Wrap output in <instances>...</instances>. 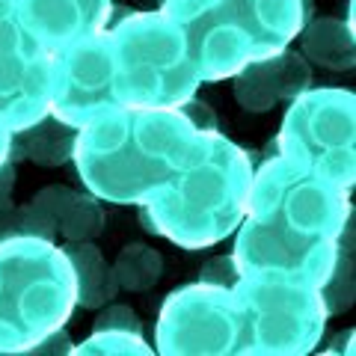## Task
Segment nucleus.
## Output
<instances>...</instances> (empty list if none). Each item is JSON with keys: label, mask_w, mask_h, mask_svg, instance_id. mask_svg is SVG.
Listing matches in <instances>:
<instances>
[{"label": "nucleus", "mask_w": 356, "mask_h": 356, "mask_svg": "<svg viewBox=\"0 0 356 356\" xmlns=\"http://www.w3.org/2000/svg\"><path fill=\"white\" fill-rule=\"evenodd\" d=\"M95 330H131V332H143V324L137 318V312L131 306H122L110 300L107 306L98 309V318H95Z\"/></svg>", "instance_id": "obj_22"}, {"label": "nucleus", "mask_w": 356, "mask_h": 356, "mask_svg": "<svg viewBox=\"0 0 356 356\" xmlns=\"http://www.w3.org/2000/svg\"><path fill=\"white\" fill-rule=\"evenodd\" d=\"M107 36L119 104L178 110L196 95L202 81L181 27L166 13H131Z\"/></svg>", "instance_id": "obj_6"}, {"label": "nucleus", "mask_w": 356, "mask_h": 356, "mask_svg": "<svg viewBox=\"0 0 356 356\" xmlns=\"http://www.w3.org/2000/svg\"><path fill=\"white\" fill-rule=\"evenodd\" d=\"M161 13L181 27L199 81L217 83L285 51L306 24V0H163Z\"/></svg>", "instance_id": "obj_4"}, {"label": "nucleus", "mask_w": 356, "mask_h": 356, "mask_svg": "<svg viewBox=\"0 0 356 356\" xmlns=\"http://www.w3.org/2000/svg\"><path fill=\"white\" fill-rule=\"evenodd\" d=\"M74 196V191H69V187H44V191H39L36 193V199H33V205H36L39 211L48 220H54L57 222L60 220V214H63V208L69 205V199Z\"/></svg>", "instance_id": "obj_24"}, {"label": "nucleus", "mask_w": 356, "mask_h": 356, "mask_svg": "<svg viewBox=\"0 0 356 356\" xmlns=\"http://www.w3.org/2000/svg\"><path fill=\"white\" fill-rule=\"evenodd\" d=\"M21 235V220H18V208H9L0 214V243Z\"/></svg>", "instance_id": "obj_27"}, {"label": "nucleus", "mask_w": 356, "mask_h": 356, "mask_svg": "<svg viewBox=\"0 0 356 356\" xmlns=\"http://www.w3.org/2000/svg\"><path fill=\"white\" fill-rule=\"evenodd\" d=\"M72 339H69V332H65L63 327L60 330H54V332H48L42 341H36L33 348L27 350V353H33V356H65V353H72Z\"/></svg>", "instance_id": "obj_25"}, {"label": "nucleus", "mask_w": 356, "mask_h": 356, "mask_svg": "<svg viewBox=\"0 0 356 356\" xmlns=\"http://www.w3.org/2000/svg\"><path fill=\"white\" fill-rule=\"evenodd\" d=\"M161 273H163L161 252L146 247V243H128V247L119 250L113 261V276L119 288H125V291H137V294L152 291L161 282Z\"/></svg>", "instance_id": "obj_17"}, {"label": "nucleus", "mask_w": 356, "mask_h": 356, "mask_svg": "<svg viewBox=\"0 0 356 356\" xmlns=\"http://www.w3.org/2000/svg\"><path fill=\"white\" fill-rule=\"evenodd\" d=\"M252 161L214 131H196L175 172L154 187L140 208L149 232L181 250H205L235 235L247 211Z\"/></svg>", "instance_id": "obj_3"}, {"label": "nucleus", "mask_w": 356, "mask_h": 356, "mask_svg": "<svg viewBox=\"0 0 356 356\" xmlns=\"http://www.w3.org/2000/svg\"><path fill=\"white\" fill-rule=\"evenodd\" d=\"M72 353H77V356H149V353H154V348L146 344L143 332L95 330L89 339L74 344Z\"/></svg>", "instance_id": "obj_20"}, {"label": "nucleus", "mask_w": 356, "mask_h": 356, "mask_svg": "<svg viewBox=\"0 0 356 356\" xmlns=\"http://www.w3.org/2000/svg\"><path fill=\"white\" fill-rule=\"evenodd\" d=\"M119 107L113 48L107 30L74 39L51 54V116L81 128L98 113Z\"/></svg>", "instance_id": "obj_11"}, {"label": "nucleus", "mask_w": 356, "mask_h": 356, "mask_svg": "<svg viewBox=\"0 0 356 356\" xmlns=\"http://www.w3.org/2000/svg\"><path fill=\"white\" fill-rule=\"evenodd\" d=\"M51 113V51L24 27L15 0H0V122L24 131Z\"/></svg>", "instance_id": "obj_10"}, {"label": "nucleus", "mask_w": 356, "mask_h": 356, "mask_svg": "<svg viewBox=\"0 0 356 356\" xmlns=\"http://www.w3.org/2000/svg\"><path fill=\"white\" fill-rule=\"evenodd\" d=\"M235 81V98L247 113H267L282 102L280 89V54L264 60L247 63L232 77Z\"/></svg>", "instance_id": "obj_16"}, {"label": "nucleus", "mask_w": 356, "mask_h": 356, "mask_svg": "<svg viewBox=\"0 0 356 356\" xmlns=\"http://www.w3.org/2000/svg\"><path fill=\"white\" fill-rule=\"evenodd\" d=\"M74 306V267L57 241L15 235L0 243V353H27L65 327Z\"/></svg>", "instance_id": "obj_5"}, {"label": "nucleus", "mask_w": 356, "mask_h": 356, "mask_svg": "<svg viewBox=\"0 0 356 356\" xmlns=\"http://www.w3.org/2000/svg\"><path fill=\"white\" fill-rule=\"evenodd\" d=\"M238 348V309L232 285H184L163 300L154 350L166 356L191 353H235Z\"/></svg>", "instance_id": "obj_9"}, {"label": "nucleus", "mask_w": 356, "mask_h": 356, "mask_svg": "<svg viewBox=\"0 0 356 356\" xmlns=\"http://www.w3.org/2000/svg\"><path fill=\"white\" fill-rule=\"evenodd\" d=\"M193 134L181 110L119 104L77 128L72 161L95 199L143 205L175 172Z\"/></svg>", "instance_id": "obj_2"}, {"label": "nucleus", "mask_w": 356, "mask_h": 356, "mask_svg": "<svg viewBox=\"0 0 356 356\" xmlns=\"http://www.w3.org/2000/svg\"><path fill=\"white\" fill-rule=\"evenodd\" d=\"M181 113L187 116V122L196 128V131H214L217 128V116H214V110H211L205 102H196V95L193 98H187V102L178 107Z\"/></svg>", "instance_id": "obj_26"}, {"label": "nucleus", "mask_w": 356, "mask_h": 356, "mask_svg": "<svg viewBox=\"0 0 356 356\" xmlns=\"http://www.w3.org/2000/svg\"><path fill=\"white\" fill-rule=\"evenodd\" d=\"M276 152L318 170L344 191L356 178V98L350 89H306L291 98Z\"/></svg>", "instance_id": "obj_8"}, {"label": "nucleus", "mask_w": 356, "mask_h": 356, "mask_svg": "<svg viewBox=\"0 0 356 356\" xmlns=\"http://www.w3.org/2000/svg\"><path fill=\"white\" fill-rule=\"evenodd\" d=\"M102 226H104V211L92 193L89 196L74 193L57 220V232L65 241H92L102 232Z\"/></svg>", "instance_id": "obj_19"}, {"label": "nucleus", "mask_w": 356, "mask_h": 356, "mask_svg": "<svg viewBox=\"0 0 356 356\" xmlns=\"http://www.w3.org/2000/svg\"><path fill=\"white\" fill-rule=\"evenodd\" d=\"M353 291H356V276H353V222H348L339 241V255L336 264L321 285V297H324L327 315H341L353 306Z\"/></svg>", "instance_id": "obj_18"}, {"label": "nucleus", "mask_w": 356, "mask_h": 356, "mask_svg": "<svg viewBox=\"0 0 356 356\" xmlns=\"http://www.w3.org/2000/svg\"><path fill=\"white\" fill-rule=\"evenodd\" d=\"M238 348L243 356H303L321 344L327 306L321 288L280 276H238Z\"/></svg>", "instance_id": "obj_7"}, {"label": "nucleus", "mask_w": 356, "mask_h": 356, "mask_svg": "<svg viewBox=\"0 0 356 356\" xmlns=\"http://www.w3.org/2000/svg\"><path fill=\"white\" fill-rule=\"evenodd\" d=\"M9 149H13V131L0 122V163L9 161Z\"/></svg>", "instance_id": "obj_28"}, {"label": "nucleus", "mask_w": 356, "mask_h": 356, "mask_svg": "<svg viewBox=\"0 0 356 356\" xmlns=\"http://www.w3.org/2000/svg\"><path fill=\"white\" fill-rule=\"evenodd\" d=\"M24 27L44 51H60L74 39L107 30L113 0H15Z\"/></svg>", "instance_id": "obj_12"}, {"label": "nucleus", "mask_w": 356, "mask_h": 356, "mask_svg": "<svg viewBox=\"0 0 356 356\" xmlns=\"http://www.w3.org/2000/svg\"><path fill=\"white\" fill-rule=\"evenodd\" d=\"M312 86V65L300 51H280V89L282 102H291Z\"/></svg>", "instance_id": "obj_21"}, {"label": "nucleus", "mask_w": 356, "mask_h": 356, "mask_svg": "<svg viewBox=\"0 0 356 356\" xmlns=\"http://www.w3.org/2000/svg\"><path fill=\"white\" fill-rule=\"evenodd\" d=\"M74 134L77 128L63 125L60 119H54L51 113L33 122L30 128L15 131L13 134V149H9V158H30L39 166H60L72 158L74 149Z\"/></svg>", "instance_id": "obj_15"}, {"label": "nucleus", "mask_w": 356, "mask_h": 356, "mask_svg": "<svg viewBox=\"0 0 356 356\" xmlns=\"http://www.w3.org/2000/svg\"><path fill=\"white\" fill-rule=\"evenodd\" d=\"M65 255L74 267L77 280V306L102 309L119 294V282L113 276V264H107L102 250L92 241H65Z\"/></svg>", "instance_id": "obj_14"}, {"label": "nucleus", "mask_w": 356, "mask_h": 356, "mask_svg": "<svg viewBox=\"0 0 356 356\" xmlns=\"http://www.w3.org/2000/svg\"><path fill=\"white\" fill-rule=\"evenodd\" d=\"M350 191L285 154L252 172L247 211L235 229L238 276H280L321 288L350 222Z\"/></svg>", "instance_id": "obj_1"}, {"label": "nucleus", "mask_w": 356, "mask_h": 356, "mask_svg": "<svg viewBox=\"0 0 356 356\" xmlns=\"http://www.w3.org/2000/svg\"><path fill=\"white\" fill-rule=\"evenodd\" d=\"M300 54L309 65H321L327 72H350L356 60L353 24L339 18H315L300 30Z\"/></svg>", "instance_id": "obj_13"}, {"label": "nucleus", "mask_w": 356, "mask_h": 356, "mask_svg": "<svg viewBox=\"0 0 356 356\" xmlns=\"http://www.w3.org/2000/svg\"><path fill=\"white\" fill-rule=\"evenodd\" d=\"M238 280V267H235V259L232 255H214V259H208L202 264V270H199V282H208V285H235Z\"/></svg>", "instance_id": "obj_23"}]
</instances>
